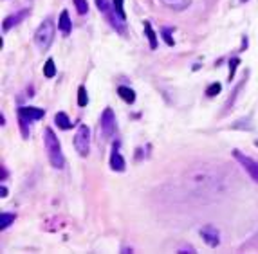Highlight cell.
<instances>
[{
  "mask_svg": "<svg viewBox=\"0 0 258 254\" xmlns=\"http://www.w3.org/2000/svg\"><path fill=\"white\" fill-rule=\"evenodd\" d=\"M2 198H6L8 197V190H6V186H2V195H0Z\"/></svg>",
  "mask_w": 258,
  "mask_h": 254,
  "instance_id": "obj_26",
  "label": "cell"
},
{
  "mask_svg": "<svg viewBox=\"0 0 258 254\" xmlns=\"http://www.w3.org/2000/svg\"><path fill=\"white\" fill-rule=\"evenodd\" d=\"M74 148H76L78 155H89V151H91V130L87 125L78 126V132L74 135Z\"/></svg>",
  "mask_w": 258,
  "mask_h": 254,
  "instance_id": "obj_4",
  "label": "cell"
},
{
  "mask_svg": "<svg viewBox=\"0 0 258 254\" xmlns=\"http://www.w3.org/2000/svg\"><path fill=\"white\" fill-rule=\"evenodd\" d=\"M117 94H119V98L128 105H132L134 101H136V92H134L132 89H128V87H119V89H117Z\"/></svg>",
  "mask_w": 258,
  "mask_h": 254,
  "instance_id": "obj_12",
  "label": "cell"
},
{
  "mask_svg": "<svg viewBox=\"0 0 258 254\" xmlns=\"http://www.w3.org/2000/svg\"><path fill=\"white\" fill-rule=\"evenodd\" d=\"M145 33H147V38H148V43H150L152 49H157V38H155V33L152 29L150 22H145Z\"/></svg>",
  "mask_w": 258,
  "mask_h": 254,
  "instance_id": "obj_15",
  "label": "cell"
},
{
  "mask_svg": "<svg viewBox=\"0 0 258 254\" xmlns=\"http://www.w3.org/2000/svg\"><path fill=\"white\" fill-rule=\"evenodd\" d=\"M233 157L240 162V166L245 170V172L249 173V177L253 179L254 182H258V162L254 159H251V157L244 155L240 150H233Z\"/></svg>",
  "mask_w": 258,
  "mask_h": 254,
  "instance_id": "obj_6",
  "label": "cell"
},
{
  "mask_svg": "<svg viewBox=\"0 0 258 254\" xmlns=\"http://www.w3.org/2000/svg\"><path fill=\"white\" fill-rule=\"evenodd\" d=\"M52 36H54V26H52V22L51 20H43L42 26H40L38 29H36V33H35L36 45H38L42 51H45V49L51 45Z\"/></svg>",
  "mask_w": 258,
  "mask_h": 254,
  "instance_id": "obj_5",
  "label": "cell"
},
{
  "mask_svg": "<svg viewBox=\"0 0 258 254\" xmlns=\"http://www.w3.org/2000/svg\"><path fill=\"white\" fill-rule=\"evenodd\" d=\"M238 125H235V128H249V126L245 125L247 123V119H242V121H237Z\"/></svg>",
  "mask_w": 258,
  "mask_h": 254,
  "instance_id": "obj_25",
  "label": "cell"
},
{
  "mask_svg": "<svg viewBox=\"0 0 258 254\" xmlns=\"http://www.w3.org/2000/svg\"><path fill=\"white\" fill-rule=\"evenodd\" d=\"M101 128H103V134L107 137H112L116 134V116L112 112V108H107L101 116Z\"/></svg>",
  "mask_w": 258,
  "mask_h": 254,
  "instance_id": "obj_8",
  "label": "cell"
},
{
  "mask_svg": "<svg viewBox=\"0 0 258 254\" xmlns=\"http://www.w3.org/2000/svg\"><path fill=\"white\" fill-rule=\"evenodd\" d=\"M220 83H213V85H210L208 87V91H206V94L210 96V98H215L217 94H220Z\"/></svg>",
  "mask_w": 258,
  "mask_h": 254,
  "instance_id": "obj_23",
  "label": "cell"
},
{
  "mask_svg": "<svg viewBox=\"0 0 258 254\" xmlns=\"http://www.w3.org/2000/svg\"><path fill=\"white\" fill-rule=\"evenodd\" d=\"M18 117H20V121L31 123V121L42 119L43 110L42 108H36V107H22L20 110H18Z\"/></svg>",
  "mask_w": 258,
  "mask_h": 254,
  "instance_id": "obj_9",
  "label": "cell"
},
{
  "mask_svg": "<svg viewBox=\"0 0 258 254\" xmlns=\"http://www.w3.org/2000/svg\"><path fill=\"white\" fill-rule=\"evenodd\" d=\"M74 6H76V9H78V15H87V11H89L87 0H74Z\"/></svg>",
  "mask_w": 258,
  "mask_h": 254,
  "instance_id": "obj_20",
  "label": "cell"
},
{
  "mask_svg": "<svg viewBox=\"0 0 258 254\" xmlns=\"http://www.w3.org/2000/svg\"><path fill=\"white\" fill-rule=\"evenodd\" d=\"M114 2V8H116V11L121 15L123 18H126V15H125V8H123V0H112Z\"/></svg>",
  "mask_w": 258,
  "mask_h": 254,
  "instance_id": "obj_24",
  "label": "cell"
},
{
  "mask_svg": "<svg viewBox=\"0 0 258 254\" xmlns=\"http://www.w3.org/2000/svg\"><path fill=\"white\" fill-rule=\"evenodd\" d=\"M172 27H163V36H164V42L168 43V45H170V47H172V45H175V42H173V38L170 35H172Z\"/></svg>",
  "mask_w": 258,
  "mask_h": 254,
  "instance_id": "obj_21",
  "label": "cell"
},
{
  "mask_svg": "<svg viewBox=\"0 0 258 254\" xmlns=\"http://www.w3.org/2000/svg\"><path fill=\"white\" fill-rule=\"evenodd\" d=\"M96 4H98L99 11H101L105 17H107L108 24H110V26L114 27L117 33H125V18L117 13L114 6L108 4V0H96Z\"/></svg>",
  "mask_w": 258,
  "mask_h": 254,
  "instance_id": "obj_3",
  "label": "cell"
},
{
  "mask_svg": "<svg viewBox=\"0 0 258 254\" xmlns=\"http://www.w3.org/2000/svg\"><path fill=\"white\" fill-rule=\"evenodd\" d=\"M54 123H56V126H58L60 130H69L71 126H73V123L69 121V116H67L65 112H58V114H56Z\"/></svg>",
  "mask_w": 258,
  "mask_h": 254,
  "instance_id": "obj_13",
  "label": "cell"
},
{
  "mask_svg": "<svg viewBox=\"0 0 258 254\" xmlns=\"http://www.w3.org/2000/svg\"><path fill=\"white\" fill-rule=\"evenodd\" d=\"M13 220H15L13 213H2V215H0V227L2 229L9 227V225L13 224Z\"/></svg>",
  "mask_w": 258,
  "mask_h": 254,
  "instance_id": "obj_17",
  "label": "cell"
},
{
  "mask_svg": "<svg viewBox=\"0 0 258 254\" xmlns=\"http://www.w3.org/2000/svg\"><path fill=\"white\" fill-rule=\"evenodd\" d=\"M20 18H22V15H13V17H8L4 20V24H2V31H4V33H6V31H9L11 27L15 26V24H17V20H20Z\"/></svg>",
  "mask_w": 258,
  "mask_h": 254,
  "instance_id": "obj_18",
  "label": "cell"
},
{
  "mask_svg": "<svg viewBox=\"0 0 258 254\" xmlns=\"http://www.w3.org/2000/svg\"><path fill=\"white\" fill-rule=\"evenodd\" d=\"M110 166L114 172H123V170H125V159H123V155L117 151V144L114 146V151H112V155H110Z\"/></svg>",
  "mask_w": 258,
  "mask_h": 254,
  "instance_id": "obj_11",
  "label": "cell"
},
{
  "mask_svg": "<svg viewBox=\"0 0 258 254\" xmlns=\"http://www.w3.org/2000/svg\"><path fill=\"white\" fill-rule=\"evenodd\" d=\"M43 141H45V148H47V155L51 160V166H54L56 170H61L65 166V159L63 153H61V146L58 137L54 135L51 128H45L43 132Z\"/></svg>",
  "mask_w": 258,
  "mask_h": 254,
  "instance_id": "obj_2",
  "label": "cell"
},
{
  "mask_svg": "<svg viewBox=\"0 0 258 254\" xmlns=\"http://www.w3.org/2000/svg\"><path fill=\"white\" fill-rule=\"evenodd\" d=\"M186 182L194 191L201 193H217L222 184V177L215 170H191L186 177Z\"/></svg>",
  "mask_w": 258,
  "mask_h": 254,
  "instance_id": "obj_1",
  "label": "cell"
},
{
  "mask_svg": "<svg viewBox=\"0 0 258 254\" xmlns=\"http://www.w3.org/2000/svg\"><path fill=\"white\" fill-rule=\"evenodd\" d=\"M58 27H60V31L63 33L65 36H69V35H71V31H73V24H71V17H69V11H67V9L60 13Z\"/></svg>",
  "mask_w": 258,
  "mask_h": 254,
  "instance_id": "obj_10",
  "label": "cell"
},
{
  "mask_svg": "<svg viewBox=\"0 0 258 254\" xmlns=\"http://www.w3.org/2000/svg\"><path fill=\"white\" fill-rule=\"evenodd\" d=\"M238 63H240V61H238V58H233V60L229 61V76H228L229 81L235 78V72H237V65Z\"/></svg>",
  "mask_w": 258,
  "mask_h": 254,
  "instance_id": "obj_22",
  "label": "cell"
},
{
  "mask_svg": "<svg viewBox=\"0 0 258 254\" xmlns=\"http://www.w3.org/2000/svg\"><path fill=\"white\" fill-rule=\"evenodd\" d=\"M54 74H56L54 61L47 60V61H45V65H43V76H45V78H54Z\"/></svg>",
  "mask_w": 258,
  "mask_h": 254,
  "instance_id": "obj_16",
  "label": "cell"
},
{
  "mask_svg": "<svg viewBox=\"0 0 258 254\" xmlns=\"http://www.w3.org/2000/svg\"><path fill=\"white\" fill-rule=\"evenodd\" d=\"M78 103H80V107H87V105H89V96H87L85 87H80V89H78Z\"/></svg>",
  "mask_w": 258,
  "mask_h": 254,
  "instance_id": "obj_19",
  "label": "cell"
},
{
  "mask_svg": "<svg viewBox=\"0 0 258 254\" xmlns=\"http://www.w3.org/2000/svg\"><path fill=\"white\" fill-rule=\"evenodd\" d=\"M164 6H168V8L175 9V11H182V9H186L189 4H191V0H161Z\"/></svg>",
  "mask_w": 258,
  "mask_h": 254,
  "instance_id": "obj_14",
  "label": "cell"
},
{
  "mask_svg": "<svg viewBox=\"0 0 258 254\" xmlns=\"http://www.w3.org/2000/svg\"><path fill=\"white\" fill-rule=\"evenodd\" d=\"M201 238H203V241L206 243V245L210 247H217L220 243V233L217 231L215 225H204L203 229H201Z\"/></svg>",
  "mask_w": 258,
  "mask_h": 254,
  "instance_id": "obj_7",
  "label": "cell"
}]
</instances>
